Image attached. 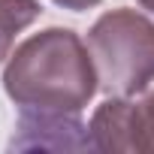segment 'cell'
Listing matches in <instances>:
<instances>
[{"label": "cell", "instance_id": "obj_3", "mask_svg": "<svg viewBox=\"0 0 154 154\" xmlns=\"http://www.w3.org/2000/svg\"><path fill=\"white\" fill-rule=\"evenodd\" d=\"M91 145L100 151H136L139 154V124L136 103L127 97H109L91 118Z\"/></svg>", "mask_w": 154, "mask_h": 154}, {"label": "cell", "instance_id": "obj_7", "mask_svg": "<svg viewBox=\"0 0 154 154\" xmlns=\"http://www.w3.org/2000/svg\"><path fill=\"white\" fill-rule=\"evenodd\" d=\"M139 6L148 9V12H154V0H139Z\"/></svg>", "mask_w": 154, "mask_h": 154}, {"label": "cell", "instance_id": "obj_2", "mask_svg": "<svg viewBox=\"0 0 154 154\" xmlns=\"http://www.w3.org/2000/svg\"><path fill=\"white\" fill-rule=\"evenodd\" d=\"M88 51L109 97H133L154 82V21L136 9L103 12L88 30Z\"/></svg>", "mask_w": 154, "mask_h": 154}, {"label": "cell", "instance_id": "obj_5", "mask_svg": "<svg viewBox=\"0 0 154 154\" xmlns=\"http://www.w3.org/2000/svg\"><path fill=\"white\" fill-rule=\"evenodd\" d=\"M136 124H139V154H154V91L136 103Z\"/></svg>", "mask_w": 154, "mask_h": 154}, {"label": "cell", "instance_id": "obj_4", "mask_svg": "<svg viewBox=\"0 0 154 154\" xmlns=\"http://www.w3.org/2000/svg\"><path fill=\"white\" fill-rule=\"evenodd\" d=\"M42 6L36 0H0V63L9 57L15 36L39 18Z\"/></svg>", "mask_w": 154, "mask_h": 154}, {"label": "cell", "instance_id": "obj_6", "mask_svg": "<svg viewBox=\"0 0 154 154\" xmlns=\"http://www.w3.org/2000/svg\"><path fill=\"white\" fill-rule=\"evenodd\" d=\"M54 3L63 6V9H72V12H82V9H91V6L103 3V0H54Z\"/></svg>", "mask_w": 154, "mask_h": 154}, {"label": "cell", "instance_id": "obj_1", "mask_svg": "<svg viewBox=\"0 0 154 154\" xmlns=\"http://www.w3.org/2000/svg\"><path fill=\"white\" fill-rule=\"evenodd\" d=\"M3 91L21 109L79 115L100 91V82L79 33L48 27L24 39L6 57Z\"/></svg>", "mask_w": 154, "mask_h": 154}]
</instances>
